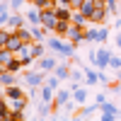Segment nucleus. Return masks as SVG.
I'll return each mask as SVG.
<instances>
[{"label":"nucleus","mask_w":121,"mask_h":121,"mask_svg":"<svg viewBox=\"0 0 121 121\" xmlns=\"http://www.w3.org/2000/svg\"><path fill=\"white\" fill-rule=\"evenodd\" d=\"M24 24H27V17H24V15H19V12H12V17L7 19V24H5V27H10V29L15 32V29L24 27Z\"/></svg>","instance_id":"1a4fd4ad"},{"label":"nucleus","mask_w":121,"mask_h":121,"mask_svg":"<svg viewBox=\"0 0 121 121\" xmlns=\"http://www.w3.org/2000/svg\"><path fill=\"white\" fill-rule=\"evenodd\" d=\"M56 3H58V5H68V7H70V0H56ZM58 5H56V7H58Z\"/></svg>","instance_id":"7c9ffc66"},{"label":"nucleus","mask_w":121,"mask_h":121,"mask_svg":"<svg viewBox=\"0 0 121 121\" xmlns=\"http://www.w3.org/2000/svg\"><path fill=\"white\" fill-rule=\"evenodd\" d=\"M5 104L12 112H24L27 109V97H17V99H5Z\"/></svg>","instance_id":"f8f14e48"},{"label":"nucleus","mask_w":121,"mask_h":121,"mask_svg":"<svg viewBox=\"0 0 121 121\" xmlns=\"http://www.w3.org/2000/svg\"><path fill=\"white\" fill-rule=\"evenodd\" d=\"M0 82H3V87H10V85H19V78L12 73V70H0Z\"/></svg>","instance_id":"6e6552de"},{"label":"nucleus","mask_w":121,"mask_h":121,"mask_svg":"<svg viewBox=\"0 0 121 121\" xmlns=\"http://www.w3.org/2000/svg\"><path fill=\"white\" fill-rule=\"evenodd\" d=\"M24 17H27V24H32V27H39V24H41V10L34 7V5L24 12Z\"/></svg>","instance_id":"423d86ee"},{"label":"nucleus","mask_w":121,"mask_h":121,"mask_svg":"<svg viewBox=\"0 0 121 121\" xmlns=\"http://www.w3.org/2000/svg\"><path fill=\"white\" fill-rule=\"evenodd\" d=\"M119 80H121V70H119Z\"/></svg>","instance_id":"473e14b6"},{"label":"nucleus","mask_w":121,"mask_h":121,"mask_svg":"<svg viewBox=\"0 0 121 121\" xmlns=\"http://www.w3.org/2000/svg\"><path fill=\"white\" fill-rule=\"evenodd\" d=\"M56 24H58V15H56V7H46V10H41V27H46L48 32L53 34Z\"/></svg>","instance_id":"f257e3e1"},{"label":"nucleus","mask_w":121,"mask_h":121,"mask_svg":"<svg viewBox=\"0 0 121 121\" xmlns=\"http://www.w3.org/2000/svg\"><path fill=\"white\" fill-rule=\"evenodd\" d=\"M70 97H73V90H56V99H53V102H56L58 109H60V107H65V104L70 102Z\"/></svg>","instance_id":"9b49d317"},{"label":"nucleus","mask_w":121,"mask_h":121,"mask_svg":"<svg viewBox=\"0 0 121 121\" xmlns=\"http://www.w3.org/2000/svg\"><path fill=\"white\" fill-rule=\"evenodd\" d=\"M68 39H70V41H73L75 46H80V44L85 41V29L73 24V27H70V32H68Z\"/></svg>","instance_id":"0eeeda50"},{"label":"nucleus","mask_w":121,"mask_h":121,"mask_svg":"<svg viewBox=\"0 0 121 121\" xmlns=\"http://www.w3.org/2000/svg\"><path fill=\"white\" fill-rule=\"evenodd\" d=\"M82 3H85V0H70V7H73V10H80Z\"/></svg>","instance_id":"c85d7f7f"},{"label":"nucleus","mask_w":121,"mask_h":121,"mask_svg":"<svg viewBox=\"0 0 121 121\" xmlns=\"http://www.w3.org/2000/svg\"><path fill=\"white\" fill-rule=\"evenodd\" d=\"M107 39H109V32H107V29H99V39H97V44H104Z\"/></svg>","instance_id":"393cba45"},{"label":"nucleus","mask_w":121,"mask_h":121,"mask_svg":"<svg viewBox=\"0 0 121 121\" xmlns=\"http://www.w3.org/2000/svg\"><path fill=\"white\" fill-rule=\"evenodd\" d=\"M53 75H58L60 80H70V78H73V68H70V63H63V65H56Z\"/></svg>","instance_id":"dca6fc26"},{"label":"nucleus","mask_w":121,"mask_h":121,"mask_svg":"<svg viewBox=\"0 0 121 121\" xmlns=\"http://www.w3.org/2000/svg\"><path fill=\"white\" fill-rule=\"evenodd\" d=\"M104 3H107V7L112 10V12H114V10H116V3H119V0H104Z\"/></svg>","instance_id":"c756f323"},{"label":"nucleus","mask_w":121,"mask_h":121,"mask_svg":"<svg viewBox=\"0 0 121 121\" xmlns=\"http://www.w3.org/2000/svg\"><path fill=\"white\" fill-rule=\"evenodd\" d=\"M56 58L53 56H44V58H39V70H46V73H51V70H56Z\"/></svg>","instance_id":"2eb2a0df"},{"label":"nucleus","mask_w":121,"mask_h":121,"mask_svg":"<svg viewBox=\"0 0 121 121\" xmlns=\"http://www.w3.org/2000/svg\"><path fill=\"white\" fill-rule=\"evenodd\" d=\"M82 73H85V70H73V80H75V82H80V80L85 78Z\"/></svg>","instance_id":"bb28decb"},{"label":"nucleus","mask_w":121,"mask_h":121,"mask_svg":"<svg viewBox=\"0 0 121 121\" xmlns=\"http://www.w3.org/2000/svg\"><path fill=\"white\" fill-rule=\"evenodd\" d=\"M46 70H39V73H34V70H32V73H24V82L29 85V87H41L44 82H46Z\"/></svg>","instance_id":"7ed1b4c3"},{"label":"nucleus","mask_w":121,"mask_h":121,"mask_svg":"<svg viewBox=\"0 0 121 121\" xmlns=\"http://www.w3.org/2000/svg\"><path fill=\"white\" fill-rule=\"evenodd\" d=\"M32 53H34L36 60L44 58L46 56V41H32Z\"/></svg>","instance_id":"f3484780"},{"label":"nucleus","mask_w":121,"mask_h":121,"mask_svg":"<svg viewBox=\"0 0 121 121\" xmlns=\"http://www.w3.org/2000/svg\"><path fill=\"white\" fill-rule=\"evenodd\" d=\"M17 97H24V92H22V87H19V85L3 87V99H17Z\"/></svg>","instance_id":"9d476101"},{"label":"nucleus","mask_w":121,"mask_h":121,"mask_svg":"<svg viewBox=\"0 0 121 121\" xmlns=\"http://www.w3.org/2000/svg\"><path fill=\"white\" fill-rule=\"evenodd\" d=\"M109 60H112V53H109L107 48H97V51H95V68L97 70L109 68Z\"/></svg>","instance_id":"39448f33"},{"label":"nucleus","mask_w":121,"mask_h":121,"mask_svg":"<svg viewBox=\"0 0 121 121\" xmlns=\"http://www.w3.org/2000/svg\"><path fill=\"white\" fill-rule=\"evenodd\" d=\"M7 3H10V7H12V12H19L22 5H24V0H7Z\"/></svg>","instance_id":"5701e85b"},{"label":"nucleus","mask_w":121,"mask_h":121,"mask_svg":"<svg viewBox=\"0 0 121 121\" xmlns=\"http://www.w3.org/2000/svg\"><path fill=\"white\" fill-rule=\"evenodd\" d=\"M99 82H102V85H109L112 80H109V75H107V73H102V70H99Z\"/></svg>","instance_id":"a878e982"},{"label":"nucleus","mask_w":121,"mask_h":121,"mask_svg":"<svg viewBox=\"0 0 121 121\" xmlns=\"http://www.w3.org/2000/svg\"><path fill=\"white\" fill-rule=\"evenodd\" d=\"M112 12V10L107 7V3H102V5H97L95 10H92V15H90V24H104L107 22V15Z\"/></svg>","instance_id":"f03ea898"},{"label":"nucleus","mask_w":121,"mask_h":121,"mask_svg":"<svg viewBox=\"0 0 121 121\" xmlns=\"http://www.w3.org/2000/svg\"><path fill=\"white\" fill-rule=\"evenodd\" d=\"M73 99H75V104H85V102H87V90H85V87L73 90Z\"/></svg>","instance_id":"6ab92c4d"},{"label":"nucleus","mask_w":121,"mask_h":121,"mask_svg":"<svg viewBox=\"0 0 121 121\" xmlns=\"http://www.w3.org/2000/svg\"><path fill=\"white\" fill-rule=\"evenodd\" d=\"M15 56L22 60V65H24V68H29V65L36 60V58H34V53H32V44H22V48H19Z\"/></svg>","instance_id":"20e7f679"},{"label":"nucleus","mask_w":121,"mask_h":121,"mask_svg":"<svg viewBox=\"0 0 121 121\" xmlns=\"http://www.w3.org/2000/svg\"><path fill=\"white\" fill-rule=\"evenodd\" d=\"M95 102H97V104H99V107H102V104H104V102H107V95H104V92H99V95H97V97H95Z\"/></svg>","instance_id":"cd10ccee"},{"label":"nucleus","mask_w":121,"mask_h":121,"mask_svg":"<svg viewBox=\"0 0 121 121\" xmlns=\"http://www.w3.org/2000/svg\"><path fill=\"white\" fill-rule=\"evenodd\" d=\"M92 112H102V107H99L97 102H95L92 107H80V109H78V116H82V119H90V116H92Z\"/></svg>","instance_id":"a211bd4d"},{"label":"nucleus","mask_w":121,"mask_h":121,"mask_svg":"<svg viewBox=\"0 0 121 121\" xmlns=\"http://www.w3.org/2000/svg\"><path fill=\"white\" fill-rule=\"evenodd\" d=\"M116 112H119V109H116L114 104L104 102V104H102V121H114V119H116Z\"/></svg>","instance_id":"ddd939ff"},{"label":"nucleus","mask_w":121,"mask_h":121,"mask_svg":"<svg viewBox=\"0 0 121 121\" xmlns=\"http://www.w3.org/2000/svg\"><path fill=\"white\" fill-rule=\"evenodd\" d=\"M85 82H87V85H95V82H99V70L95 73V70L85 68Z\"/></svg>","instance_id":"aec40b11"},{"label":"nucleus","mask_w":121,"mask_h":121,"mask_svg":"<svg viewBox=\"0 0 121 121\" xmlns=\"http://www.w3.org/2000/svg\"><path fill=\"white\" fill-rule=\"evenodd\" d=\"M109 68L121 70V58H119V56H112V60H109Z\"/></svg>","instance_id":"b1692460"},{"label":"nucleus","mask_w":121,"mask_h":121,"mask_svg":"<svg viewBox=\"0 0 121 121\" xmlns=\"http://www.w3.org/2000/svg\"><path fill=\"white\" fill-rule=\"evenodd\" d=\"M22 44H24V41L17 36V32H12V34H10V39L5 41V48H10V51H15V53H17L19 48H22Z\"/></svg>","instance_id":"4468645a"},{"label":"nucleus","mask_w":121,"mask_h":121,"mask_svg":"<svg viewBox=\"0 0 121 121\" xmlns=\"http://www.w3.org/2000/svg\"><path fill=\"white\" fill-rule=\"evenodd\" d=\"M119 5H121V0H119Z\"/></svg>","instance_id":"72a5a7b5"},{"label":"nucleus","mask_w":121,"mask_h":121,"mask_svg":"<svg viewBox=\"0 0 121 121\" xmlns=\"http://www.w3.org/2000/svg\"><path fill=\"white\" fill-rule=\"evenodd\" d=\"M32 5L39 7V10H46V7H56L58 3H56V0H32Z\"/></svg>","instance_id":"4be33fe9"},{"label":"nucleus","mask_w":121,"mask_h":121,"mask_svg":"<svg viewBox=\"0 0 121 121\" xmlns=\"http://www.w3.org/2000/svg\"><path fill=\"white\" fill-rule=\"evenodd\" d=\"M116 46H119V51H121V34L116 36Z\"/></svg>","instance_id":"2f4dec72"},{"label":"nucleus","mask_w":121,"mask_h":121,"mask_svg":"<svg viewBox=\"0 0 121 121\" xmlns=\"http://www.w3.org/2000/svg\"><path fill=\"white\" fill-rule=\"evenodd\" d=\"M99 39V29L97 27H87L85 29V41H97Z\"/></svg>","instance_id":"412c9836"}]
</instances>
